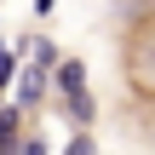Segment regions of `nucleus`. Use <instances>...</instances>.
Here are the masks:
<instances>
[{
  "label": "nucleus",
  "instance_id": "nucleus-8",
  "mask_svg": "<svg viewBox=\"0 0 155 155\" xmlns=\"http://www.w3.org/2000/svg\"><path fill=\"white\" fill-rule=\"evenodd\" d=\"M17 155H52V150H46V138H23V150H17Z\"/></svg>",
  "mask_w": 155,
  "mask_h": 155
},
{
  "label": "nucleus",
  "instance_id": "nucleus-10",
  "mask_svg": "<svg viewBox=\"0 0 155 155\" xmlns=\"http://www.w3.org/2000/svg\"><path fill=\"white\" fill-rule=\"evenodd\" d=\"M144 138H150V150H155V109H150V121H144Z\"/></svg>",
  "mask_w": 155,
  "mask_h": 155
},
{
  "label": "nucleus",
  "instance_id": "nucleus-9",
  "mask_svg": "<svg viewBox=\"0 0 155 155\" xmlns=\"http://www.w3.org/2000/svg\"><path fill=\"white\" fill-rule=\"evenodd\" d=\"M58 12V0H35V17H52Z\"/></svg>",
  "mask_w": 155,
  "mask_h": 155
},
{
  "label": "nucleus",
  "instance_id": "nucleus-6",
  "mask_svg": "<svg viewBox=\"0 0 155 155\" xmlns=\"http://www.w3.org/2000/svg\"><path fill=\"white\" fill-rule=\"evenodd\" d=\"M17 63H23V52H17V46H0V98H12V81H17Z\"/></svg>",
  "mask_w": 155,
  "mask_h": 155
},
{
  "label": "nucleus",
  "instance_id": "nucleus-5",
  "mask_svg": "<svg viewBox=\"0 0 155 155\" xmlns=\"http://www.w3.org/2000/svg\"><path fill=\"white\" fill-rule=\"evenodd\" d=\"M63 109H69V121H75V132H92V121H98V98H92V92H81V98H69Z\"/></svg>",
  "mask_w": 155,
  "mask_h": 155
},
{
  "label": "nucleus",
  "instance_id": "nucleus-1",
  "mask_svg": "<svg viewBox=\"0 0 155 155\" xmlns=\"http://www.w3.org/2000/svg\"><path fill=\"white\" fill-rule=\"evenodd\" d=\"M127 81L144 92V98H155V23L144 17L138 29H132V40H127Z\"/></svg>",
  "mask_w": 155,
  "mask_h": 155
},
{
  "label": "nucleus",
  "instance_id": "nucleus-2",
  "mask_svg": "<svg viewBox=\"0 0 155 155\" xmlns=\"http://www.w3.org/2000/svg\"><path fill=\"white\" fill-rule=\"evenodd\" d=\"M46 92H52V75H40V69L29 63V69L17 75V86H12V98H6V104H12L17 115H29V109H40V98H46Z\"/></svg>",
  "mask_w": 155,
  "mask_h": 155
},
{
  "label": "nucleus",
  "instance_id": "nucleus-7",
  "mask_svg": "<svg viewBox=\"0 0 155 155\" xmlns=\"http://www.w3.org/2000/svg\"><path fill=\"white\" fill-rule=\"evenodd\" d=\"M63 155H98V138H92V132H75V138L63 144Z\"/></svg>",
  "mask_w": 155,
  "mask_h": 155
},
{
  "label": "nucleus",
  "instance_id": "nucleus-4",
  "mask_svg": "<svg viewBox=\"0 0 155 155\" xmlns=\"http://www.w3.org/2000/svg\"><path fill=\"white\" fill-rule=\"evenodd\" d=\"M29 63H35V69H40V75H52V69H58V63H63V46H58V40H46V35H40V40H29Z\"/></svg>",
  "mask_w": 155,
  "mask_h": 155
},
{
  "label": "nucleus",
  "instance_id": "nucleus-3",
  "mask_svg": "<svg viewBox=\"0 0 155 155\" xmlns=\"http://www.w3.org/2000/svg\"><path fill=\"white\" fill-rule=\"evenodd\" d=\"M52 92H58L63 104L81 98V92H86V63H81V58H63V63L52 69Z\"/></svg>",
  "mask_w": 155,
  "mask_h": 155
}]
</instances>
